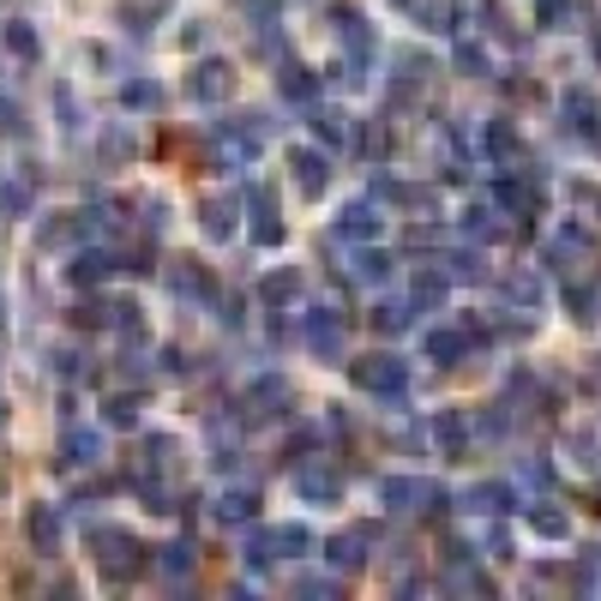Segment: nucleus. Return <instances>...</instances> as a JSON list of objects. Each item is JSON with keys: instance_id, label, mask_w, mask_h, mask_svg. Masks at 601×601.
Listing matches in <instances>:
<instances>
[{"instance_id": "nucleus-7", "label": "nucleus", "mask_w": 601, "mask_h": 601, "mask_svg": "<svg viewBox=\"0 0 601 601\" xmlns=\"http://www.w3.org/2000/svg\"><path fill=\"white\" fill-rule=\"evenodd\" d=\"M229 91H235V67L229 60H199L187 73V97L193 102H229Z\"/></svg>"}, {"instance_id": "nucleus-40", "label": "nucleus", "mask_w": 601, "mask_h": 601, "mask_svg": "<svg viewBox=\"0 0 601 601\" xmlns=\"http://www.w3.org/2000/svg\"><path fill=\"white\" fill-rule=\"evenodd\" d=\"M481 145H488V157H493V163L517 157V126H511V121H493L488 133H481Z\"/></svg>"}, {"instance_id": "nucleus-5", "label": "nucleus", "mask_w": 601, "mask_h": 601, "mask_svg": "<svg viewBox=\"0 0 601 601\" xmlns=\"http://www.w3.org/2000/svg\"><path fill=\"white\" fill-rule=\"evenodd\" d=\"M296 493L307 505H337L343 500V476H337V464H325V457H301V469H296Z\"/></svg>"}, {"instance_id": "nucleus-32", "label": "nucleus", "mask_w": 601, "mask_h": 601, "mask_svg": "<svg viewBox=\"0 0 601 601\" xmlns=\"http://www.w3.org/2000/svg\"><path fill=\"white\" fill-rule=\"evenodd\" d=\"M542 296H547V289H542V277H535V271H511V277H505V301L523 307V313H535V307H542Z\"/></svg>"}, {"instance_id": "nucleus-10", "label": "nucleus", "mask_w": 601, "mask_h": 601, "mask_svg": "<svg viewBox=\"0 0 601 601\" xmlns=\"http://www.w3.org/2000/svg\"><path fill=\"white\" fill-rule=\"evenodd\" d=\"M97 464H102V433L97 427L60 433V469H97Z\"/></svg>"}, {"instance_id": "nucleus-25", "label": "nucleus", "mask_w": 601, "mask_h": 601, "mask_svg": "<svg viewBox=\"0 0 601 601\" xmlns=\"http://www.w3.org/2000/svg\"><path fill=\"white\" fill-rule=\"evenodd\" d=\"M367 325H374L379 337H398V331L415 325V301H379L374 313H367Z\"/></svg>"}, {"instance_id": "nucleus-39", "label": "nucleus", "mask_w": 601, "mask_h": 601, "mask_svg": "<svg viewBox=\"0 0 601 601\" xmlns=\"http://www.w3.org/2000/svg\"><path fill=\"white\" fill-rule=\"evenodd\" d=\"M307 547H313V535H307L301 523H283V530H271V554H277V559H301Z\"/></svg>"}, {"instance_id": "nucleus-48", "label": "nucleus", "mask_w": 601, "mask_h": 601, "mask_svg": "<svg viewBox=\"0 0 601 601\" xmlns=\"http://www.w3.org/2000/svg\"><path fill=\"white\" fill-rule=\"evenodd\" d=\"M421 19H427L433 31H452L457 12H452V0H421Z\"/></svg>"}, {"instance_id": "nucleus-50", "label": "nucleus", "mask_w": 601, "mask_h": 601, "mask_svg": "<svg viewBox=\"0 0 601 601\" xmlns=\"http://www.w3.org/2000/svg\"><path fill=\"white\" fill-rule=\"evenodd\" d=\"M0 133H7V138H19V133H24V109H19L12 97H0Z\"/></svg>"}, {"instance_id": "nucleus-6", "label": "nucleus", "mask_w": 601, "mask_h": 601, "mask_svg": "<svg viewBox=\"0 0 601 601\" xmlns=\"http://www.w3.org/2000/svg\"><path fill=\"white\" fill-rule=\"evenodd\" d=\"M301 331H307V349H313L319 361H337V355H343V319H337V307H313Z\"/></svg>"}, {"instance_id": "nucleus-4", "label": "nucleus", "mask_w": 601, "mask_h": 601, "mask_svg": "<svg viewBox=\"0 0 601 601\" xmlns=\"http://www.w3.org/2000/svg\"><path fill=\"white\" fill-rule=\"evenodd\" d=\"M331 24H337L343 48H349V85H367V60H374V31H367L361 7H337V12H331Z\"/></svg>"}, {"instance_id": "nucleus-53", "label": "nucleus", "mask_w": 601, "mask_h": 601, "mask_svg": "<svg viewBox=\"0 0 601 601\" xmlns=\"http://www.w3.org/2000/svg\"><path fill=\"white\" fill-rule=\"evenodd\" d=\"M296 590H301V596H337V578H301Z\"/></svg>"}, {"instance_id": "nucleus-18", "label": "nucleus", "mask_w": 601, "mask_h": 601, "mask_svg": "<svg viewBox=\"0 0 601 601\" xmlns=\"http://www.w3.org/2000/svg\"><path fill=\"white\" fill-rule=\"evenodd\" d=\"M24 535H31L36 554H55V547H60V511H55V505H31V517H24Z\"/></svg>"}, {"instance_id": "nucleus-47", "label": "nucleus", "mask_w": 601, "mask_h": 601, "mask_svg": "<svg viewBox=\"0 0 601 601\" xmlns=\"http://www.w3.org/2000/svg\"><path fill=\"white\" fill-rule=\"evenodd\" d=\"M271 559H277V554H271V530H253V535H247V566L265 571Z\"/></svg>"}, {"instance_id": "nucleus-52", "label": "nucleus", "mask_w": 601, "mask_h": 601, "mask_svg": "<svg viewBox=\"0 0 601 601\" xmlns=\"http://www.w3.org/2000/svg\"><path fill=\"white\" fill-rule=\"evenodd\" d=\"M488 265L476 259V253H452V277H481Z\"/></svg>"}, {"instance_id": "nucleus-54", "label": "nucleus", "mask_w": 601, "mask_h": 601, "mask_svg": "<svg viewBox=\"0 0 601 601\" xmlns=\"http://www.w3.org/2000/svg\"><path fill=\"white\" fill-rule=\"evenodd\" d=\"M439 229H427V223H415V229H409V247H439Z\"/></svg>"}, {"instance_id": "nucleus-33", "label": "nucleus", "mask_w": 601, "mask_h": 601, "mask_svg": "<svg viewBox=\"0 0 601 601\" xmlns=\"http://www.w3.org/2000/svg\"><path fill=\"white\" fill-rule=\"evenodd\" d=\"M216 517H223V523H253V517H259V493H253V488H229L223 500H216Z\"/></svg>"}, {"instance_id": "nucleus-27", "label": "nucleus", "mask_w": 601, "mask_h": 601, "mask_svg": "<svg viewBox=\"0 0 601 601\" xmlns=\"http://www.w3.org/2000/svg\"><path fill=\"white\" fill-rule=\"evenodd\" d=\"M452 67L464 73V79H493V60H488V48H481L476 36H457V48H452Z\"/></svg>"}, {"instance_id": "nucleus-14", "label": "nucleus", "mask_w": 601, "mask_h": 601, "mask_svg": "<svg viewBox=\"0 0 601 601\" xmlns=\"http://www.w3.org/2000/svg\"><path fill=\"white\" fill-rule=\"evenodd\" d=\"M114 271H121V253H109V247H85L79 259L67 265V277H73V283H79V289H91V283H109Z\"/></svg>"}, {"instance_id": "nucleus-36", "label": "nucleus", "mask_w": 601, "mask_h": 601, "mask_svg": "<svg viewBox=\"0 0 601 601\" xmlns=\"http://www.w3.org/2000/svg\"><path fill=\"white\" fill-rule=\"evenodd\" d=\"M121 102H126V109H138V114H157V109H163V85L126 79V85H121Z\"/></svg>"}, {"instance_id": "nucleus-30", "label": "nucleus", "mask_w": 601, "mask_h": 601, "mask_svg": "<svg viewBox=\"0 0 601 601\" xmlns=\"http://www.w3.org/2000/svg\"><path fill=\"white\" fill-rule=\"evenodd\" d=\"M313 133H319V145H349V138H355V121H349V114H343V109H319L313 114Z\"/></svg>"}, {"instance_id": "nucleus-23", "label": "nucleus", "mask_w": 601, "mask_h": 601, "mask_svg": "<svg viewBox=\"0 0 601 601\" xmlns=\"http://www.w3.org/2000/svg\"><path fill=\"white\" fill-rule=\"evenodd\" d=\"M464 505L476 511V517H500V511H511V488L505 481H476V488L464 493Z\"/></svg>"}, {"instance_id": "nucleus-20", "label": "nucleus", "mask_w": 601, "mask_h": 601, "mask_svg": "<svg viewBox=\"0 0 601 601\" xmlns=\"http://www.w3.org/2000/svg\"><path fill=\"white\" fill-rule=\"evenodd\" d=\"M469 355V331H457V325H439V331H427V361H439V367H457Z\"/></svg>"}, {"instance_id": "nucleus-49", "label": "nucleus", "mask_w": 601, "mask_h": 601, "mask_svg": "<svg viewBox=\"0 0 601 601\" xmlns=\"http://www.w3.org/2000/svg\"><path fill=\"white\" fill-rule=\"evenodd\" d=\"M55 109H60V126H67V133H79V102H73L67 85H55Z\"/></svg>"}, {"instance_id": "nucleus-22", "label": "nucleus", "mask_w": 601, "mask_h": 601, "mask_svg": "<svg viewBox=\"0 0 601 601\" xmlns=\"http://www.w3.org/2000/svg\"><path fill=\"white\" fill-rule=\"evenodd\" d=\"M433 439H439L445 457H469V421L457 409H445V415H433Z\"/></svg>"}, {"instance_id": "nucleus-35", "label": "nucleus", "mask_w": 601, "mask_h": 601, "mask_svg": "<svg viewBox=\"0 0 601 601\" xmlns=\"http://www.w3.org/2000/svg\"><path fill=\"white\" fill-rule=\"evenodd\" d=\"M0 216H31V175H7L0 181Z\"/></svg>"}, {"instance_id": "nucleus-42", "label": "nucleus", "mask_w": 601, "mask_h": 601, "mask_svg": "<svg viewBox=\"0 0 601 601\" xmlns=\"http://www.w3.org/2000/svg\"><path fill=\"white\" fill-rule=\"evenodd\" d=\"M481 19H488V31L500 36V43H517V24H511V12L500 0H481Z\"/></svg>"}, {"instance_id": "nucleus-1", "label": "nucleus", "mask_w": 601, "mask_h": 601, "mask_svg": "<svg viewBox=\"0 0 601 601\" xmlns=\"http://www.w3.org/2000/svg\"><path fill=\"white\" fill-rule=\"evenodd\" d=\"M91 554H97V571L109 583H126V578L145 571V547H138L126 530H114V523H97L91 530Z\"/></svg>"}, {"instance_id": "nucleus-11", "label": "nucleus", "mask_w": 601, "mask_h": 601, "mask_svg": "<svg viewBox=\"0 0 601 601\" xmlns=\"http://www.w3.org/2000/svg\"><path fill=\"white\" fill-rule=\"evenodd\" d=\"M367 547H374V523H355V530L331 535V566H337V571H361L367 566Z\"/></svg>"}, {"instance_id": "nucleus-51", "label": "nucleus", "mask_w": 601, "mask_h": 601, "mask_svg": "<svg viewBox=\"0 0 601 601\" xmlns=\"http://www.w3.org/2000/svg\"><path fill=\"white\" fill-rule=\"evenodd\" d=\"M386 151H391V126L374 121V133H367V157H386Z\"/></svg>"}, {"instance_id": "nucleus-41", "label": "nucleus", "mask_w": 601, "mask_h": 601, "mask_svg": "<svg viewBox=\"0 0 601 601\" xmlns=\"http://www.w3.org/2000/svg\"><path fill=\"white\" fill-rule=\"evenodd\" d=\"M566 19H578V0H542V7H535V24H542V31H566Z\"/></svg>"}, {"instance_id": "nucleus-29", "label": "nucleus", "mask_w": 601, "mask_h": 601, "mask_svg": "<svg viewBox=\"0 0 601 601\" xmlns=\"http://www.w3.org/2000/svg\"><path fill=\"white\" fill-rule=\"evenodd\" d=\"M199 229L211 241H229V235H235V199H204L199 204Z\"/></svg>"}, {"instance_id": "nucleus-43", "label": "nucleus", "mask_w": 601, "mask_h": 601, "mask_svg": "<svg viewBox=\"0 0 601 601\" xmlns=\"http://www.w3.org/2000/svg\"><path fill=\"white\" fill-rule=\"evenodd\" d=\"M566 307H571V319H596V283H578V277H571V283H566Z\"/></svg>"}, {"instance_id": "nucleus-21", "label": "nucleus", "mask_w": 601, "mask_h": 601, "mask_svg": "<svg viewBox=\"0 0 601 601\" xmlns=\"http://www.w3.org/2000/svg\"><path fill=\"white\" fill-rule=\"evenodd\" d=\"M596 253V241H590V229H578V223H566L554 235V247H547V259L554 265H578V259H590Z\"/></svg>"}, {"instance_id": "nucleus-2", "label": "nucleus", "mask_w": 601, "mask_h": 601, "mask_svg": "<svg viewBox=\"0 0 601 601\" xmlns=\"http://www.w3.org/2000/svg\"><path fill=\"white\" fill-rule=\"evenodd\" d=\"M379 505L386 511H433L439 517L452 505V493L439 481H421V476H379Z\"/></svg>"}, {"instance_id": "nucleus-56", "label": "nucleus", "mask_w": 601, "mask_h": 601, "mask_svg": "<svg viewBox=\"0 0 601 601\" xmlns=\"http://www.w3.org/2000/svg\"><path fill=\"white\" fill-rule=\"evenodd\" d=\"M590 199H596V211H601V187H590Z\"/></svg>"}, {"instance_id": "nucleus-12", "label": "nucleus", "mask_w": 601, "mask_h": 601, "mask_svg": "<svg viewBox=\"0 0 601 601\" xmlns=\"http://www.w3.org/2000/svg\"><path fill=\"white\" fill-rule=\"evenodd\" d=\"M289 169H296V187L307 199H319L331 187V163H325V151H307V145H296L289 151Z\"/></svg>"}, {"instance_id": "nucleus-3", "label": "nucleus", "mask_w": 601, "mask_h": 601, "mask_svg": "<svg viewBox=\"0 0 601 601\" xmlns=\"http://www.w3.org/2000/svg\"><path fill=\"white\" fill-rule=\"evenodd\" d=\"M349 379H355L361 391H374V398H391V403H398L403 391H409V367H403L391 349H379V355H361V361H349Z\"/></svg>"}, {"instance_id": "nucleus-9", "label": "nucleus", "mask_w": 601, "mask_h": 601, "mask_svg": "<svg viewBox=\"0 0 601 601\" xmlns=\"http://www.w3.org/2000/svg\"><path fill=\"white\" fill-rule=\"evenodd\" d=\"M241 409H247V421H271V415H283L289 409V379H253L247 386V398H241Z\"/></svg>"}, {"instance_id": "nucleus-46", "label": "nucleus", "mask_w": 601, "mask_h": 601, "mask_svg": "<svg viewBox=\"0 0 601 601\" xmlns=\"http://www.w3.org/2000/svg\"><path fill=\"white\" fill-rule=\"evenodd\" d=\"M530 530L547 535V542H559V535H566V517H559V511H547V505H535L530 511Z\"/></svg>"}, {"instance_id": "nucleus-44", "label": "nucleus", "mask_w": 601, "mask_h": 601, "mask_svg": "<svg viewBox=\"0 0 601 601\" xmlns=\"http://www.w3.org/2000/svg\"><path fill=\"white\" fill-rule=\"evenodd\" d=\"M517 476H523V488H535V493H547V488H554V464H547V457H523V469H517Z\"/></svg>"}, {"instance_id": "nucleus-45", "label": "nucleus", "mask_w": 601, "mask_h": 601, "mask_svg": "<svg viewBox=\"0 0 601 601\" xmlns=\"http://www.w3.org/2000/svg\"><path fill=\"white\" fill-rule=\"evenodd\" d=\"M102 421H109V427H133V421H138V398H126V391H121V398H109V403H102Z\"/></svg>"}, {"instance_id": "nucleus-8", "label": "nucleus", "mask_w": 601, "mask_h": 601, "mask_svg": "<svg viewBox=\"0 0 601 601\" xmlns=\"http://www.w3.org/2000/svg\"><path fill=\"white\" fill-rule=\"evenodd\" d=\"M247 204H253V241H259V247H277V241H283V223H277V193L265 181H247Z\"/></svg>"}, {"instance_id": "nucleus-13", "label": "nucleus", "mask_w": 601, "mask_h": 601, "mask_svg": "<svg viewBox=\"0 0 601 601\" xmlns=\"http://www.w3.org/2000/svg\"><path fill=\"white\" fill-rule=\"evenodd\" d=\"M337 235H343V241H361V247H367V241H379V235H386V216H379L367 199H355V204H343Z\"/></svg>"}, {"instance_id": "nucleus-24", "label": "nucleus", "mask_w": 601, "mask_h": 601, "mask_svg": "<svg viewBox=\"0 0 601 601\" xmlns=\"http://www.w3.org/2000/svg\"><path fill=\"white\" fill-rule=\"evenodd\" d=\"M379 199L398 204V211H433V187H415V181H379Z\"/></svg>"}, {"instance_id": "nucleus-57", "label": "nucleus", "mask_w": 601, "mask_h": 601, "mask_svg": "<svg viewBox=\"0 0 601 601\" xmlns=\"http://www.w3.org/2000/svg\"><path fill=\"white\" fill-rule=\"evenodd\" d=\"M596 55H601V36H596Z\"/></svg>"}, {"instance_id": "nucleus-58", "label": "nucleus", "mask_w": 601, "mask_h": 601, "mask_svg": "<svg viewBox=\"0 0 601 601\" xmlns=\"http://www.w3.org/2000/svg\"><path fill=\"white\" fill-rule=\"evenodd\" d=\"M0 421H7V409H0Z\"/></svg>"}, {"instance_id": "nucleus-37", "label": "nucleus", "mask_w": 601, "mask_h": 601, "mask_svg": "<svg viewBox=\"0 0 601 601\" xmlns=\"http://www.w3.org/2000/svg\"><path fill=\"white\" fill-rule=\"evenodd\" d=\"M296 296H301V277H296V271H271V277L259 283V301H265V307H289Z\"/></svg>"}, {"instance_id": "nucleus-16", "label": "nucleus", "mask_w": 601, "mask_h": 601, "mask_svg": "<svg viewBox=\"0 0 601 601\" xmlns=\"http://www.w3.org/2000/svg\"><path fill=\"white\" fill-rule=\"evenodd\" d=\"M277 91H283V102H319V73L301 67V60H283L277 67Z\"/></svg>"}, {"instance_id": "nucleus-38", "label": "nucleus", "mask_w": 601, "mask_h": 601, "mask_svg": "<svg viewBox=\"0 0 601 601\" xmlns=\"http://www.w3.org/2000/svg\"><path fill=\"white\" fill-rule=\"evenodd\" d=\"M349 277H355V283H386V277H391V253H374V247L355 253Z\"/></svg>"}, {"instance_id": "nucleus-17", "label": "nucleus", "mask_w": 601, "mask_h": 601, "mask_svg": "<svg viewBox=\"0 0 601 601\" xmlns=\"http://www.w3.org/2000/svg\"><path fill=\"white\" fill-rule=\"evenodd\" d=\"M169 289H175L181 301H216V289H211V277H204V265H193V259L169 265Z\"/></svg>"}, {"instance_id": "nucleus-34", "label": "nucleus", "mask_w": 601, "mask_h": 601, "mask_svg": "<svg viewBox=\"0 0 601 601\" xmlns=\"http://www.w3.org/2000/svg\"><path fill=\"white\" fill-rule=\"evenodd\" d=\"M445 271H415V283H409V301H415V313H427V307L445 301Z\"/></svg>"}, {"instance_id": "nucleus-28", "label": "nucleus", "mask_w": 601, "mask_h": 601, "mask_svg": "<svg viewBox=\"0 0 601 601\" xmlns=\"http://www.w3.org/2000/svg\"><path fill=\"white\" fill-rule=\"evenodd\" d=\"M0 36H7L12 60H36V55H43V36H36L31 19H7V24H0Z\"/></svg>"}, {"instance_id": "nucleus-19", "label": "nucleus", "mask_w": 601, "mask_h": 601, "mask_svg": "<svg viewBox=\"0 0 601 601\" xmlns=\"http://www.w3.org/2000/svg\"><path fill=\"white\" fill-rule=\"evenodd\" d=\"M445 590H457V596H493V583L488 578H481V571L476 566H469V554H452V559H445Z\"/></svg>"}, {"instance_id": "nucleus-55", "label": "nucleus", "mask_w": 601, "mask_h": 601, "mask_svg": "<svg viewBox=\"0 0 601 601\" xmlns=\"http://www.w3.org/2000/svg\"><path fill=\"white\" fill-rule=\"evenodd\" d=\"M488 547H493V559H511V535L505 530H488Z\"/></svg>"}, {"instance_id": "nucleus-15", "label": "nucleus", "mask_w": 601, "mask_h": 601, "mask_svg": "<svg viewBox=\"0 0 601 601\" xmlns=\"http://www.w3.org/2000/svg\"><path fill=\"white\" fill-rule=\"evenodd\" d=\"M559 114H566V133H578V138L601 133V102L590 91H566V97H559Z\"/></svg>"}, {"instance_id": "nucleus-26", "label": "nucleus", "mask_w": 601, "mask_h": 601, "mask_svg": "<svg viewBox=\"0 0 601 601\" xmlns=\"http://www.w3.org/2000/svg\"><path fill=\"white\" fill-rule=\"evenodd\" d=\"M193 559H199V547L181 535V542H169V547L157 554V571H163L169 583H187V578H193Z\"/></svg>"}, {"instance_id": "nucleus-31", "label": "nucleus", "mask_w": 601, "mask_h": 601, "mask_svg": "<svg viewBox=\"0 0 601 601\" xmlns=\"http://www.w3.org/2000/svg\"><path fill=\"white\" fill-rule=\"evenodd\" d=\"M79 235H91L85 216H48V223L36 229V247H67V241H79Z\"/></svg>"}]
</instances>
